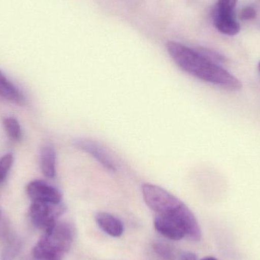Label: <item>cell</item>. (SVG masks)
<instances>
[{
  "label": "cell",
  "instance_id": "cell-7",
  "mask_svg": "<svg viewBox=\"0 0 260 260\" xmlns=\"http://www.w3.org/2000/svg\"><path fill=\"white\" fill-rule=\"evenodd\" d=\"M75 147L85 152L91 154L101 165L107 169L116 171V165L114 160L106 150L98 142L91 139H77L73 142Z\"/></svg>",
  "mask_w": 260,
  "mask_h": 260
},
{
  "label": "cell",
  "instance_id": "cell-11",
  "mask_svg": "<svg viewBox=\"0 0 260 260\" xmlns=\"http://www.w3.org/2000/svg\"><path fill=\"white\" fill-rule=\"evenodd\" d=\"M56 151L52 145H46L41 148L40 165L43 174L47 178H54L56 176Z\"/></svg>",
  "mask_w": 260,
  "mask_h": 260
},
{
  "label": "cell",
  "instance_id": "cell-2",
  "mask_svg": "<svg viewBox=\"0 0 260 260\" xmlns=\"http://www.w3.org/2000/svg\"><path fill=\"white\" fill-rule=\"evenodd\" d=\"M142 190L145 203L156 215L175 221L191 241L201 240L200 224L192 211L181 200L166 189L151 183L143 184Z\"/></svg>",
  "mask_w": 260,
  "mask_h": 260
},
{
  "label": "cell",
  "instance_id": "cell-3",
  "mask_svg": "<svg viewBox=\"0 0 260 260\" xmlns=\"http://www.w3.org/2000/svg\"><path fill=\"white\" fill-rule=\"evenodd\" d=\"M74 228L67 221H58L51 229L44 232L33 249L38 260H62L73 245Z\"/></svg>",
  "mask_w": 260,
  "mask_h": 260
},
{
  "label": "cell",
  "instance_id": "cell-14",
  "mask_svg": "<svg viewBox=\"0 0 260 260\" xmlns=\"http://www.w3.org/2000/svg\"><path fill=\"white\" fill-rule=\"evenodd\" d=\"M154 253L165 260H175L176 255L174 249L163 242H155L153 244Z\"/></svg>",
  "mask_w": 260,
  "mask_h": 260
},
{
  "label": "cell",
  "instance_id": "cell-17",
  "mask_svg": "<svg viewBox=\"0 0 260 260\" xmlns=\"http://www.w3.org/2000/svg\"><path fill=\"white\" fill-rule=\"evenodd\" d=\"M180 260H197V256L192 252H185L180 256Z\"/></svg>",
  "mask_w": 260,
  "mask_h": 260
},
{
  "label": "cell",
  "instance_id": "cell-4",
  "mask_svg": "<svg viewBox=\"0 0 260 260\" xmlns=\"http://www.w3.org/2000/svg\"><path fill=\"white\" fill-rule=\"evenodd\" d=\"M66 207L62 203L32 202L29 208L28 215L32 224L41 230L46 232L58 222V218L64 214Z\"/></svg>",
  "mask_w": 260,
  "mask_h": 260
},
{
  "label": "cell",
  "instance_id": "cell-9",
  "mask_svg": "<svg viewBox=\"0 0 260 260\" xmlns=\"http://www.w3.org/2000/svg\"><path fill=\"white\" fill-rule=\"evenodd\" d=\"M95 220L102 232L113 238H120L124 232L123 222L117 217L108 212H99L96 214Z\"/></svg>",
  "mask_w": 260,
  "mask_h": 260
},
{
  "label": "cell",
  "instance_id": "cell-16",
  "mask_svg": "<svg viewBox=\"0 0 260 260\" xmlns=\"http://www.w3.org/2000/svg\"><path fill=\"white\" fill-rule=\"evenodd\" d=\"M256 17V11L253 6H245L241 10V18L244 21H249V20L254 19Z\"/></svg>",
  "mask_w": 260,
  "mask_h": 260
},
{
  "label": "cell",
  "instance_id": "cell-15",
  "mask_svg": "<svg viewBox=\"0 0 260 260\" xmlns=\"http://www.w3.org/2000/svg\"><path fill=\"white\" fill-rule=\"evenodd\" d=\"M14 161L12 154H6L0 158V184L4 183Z\"/></svg>",
  "mask_w": 260,
  "mask_h": 260
},
{
  "label": "cell",
  "instance_id": "cell-5",
  "mask_svg": "<svg viewBox=\"0 0 260 260\" xmlns=\"http://www.w3.org/2000/svg\"><path fill=\"white\" fill-rule=\"evenodd\" d=\"M238 0H218L213 11V22L218 31L229 36H235L241 30V25L235 18Z\"/></svg>",
  "mask_w": 260,
  "mask_h": 260
},
{
  "label": "cell",
  "instance_id": "cell-20",
  "mask_svg": "<svg viewBox=\"0 0 260 260\" xmlns=\"http://www.w3.org/2000/svg\"><path fill=\"white\" fill-rule=\"evenodd\" d=\"M258 68H259V70L260 72V62H259V65H258Z\"/></svg>",
  "mask_w": 260,
  "mask_h": 260
},
{
  "label": "cell",
  "instance_id": "cell-19",
  "mask_svg": "<svg viewBox=\"0 0 260 260\" xmlns=\"http://www.w3.org/2000/svg\"><path fill=\"white\" fill-rule=\"evenodd\" d=\"M2 218H3V215H2V211L1 209H0V219H1Z\"/></svg>",
  "mask_w": 260,
  "mask_h": 260
},
{
  "label": "cell",
  "instance_id": "cell-10",
  "mask_svg": "<svg viewBox=\"0 0 260 260\" xmlns=\"http://www.w3.org/2000/svg\"><path fill=\"white\" fill-rule=\"evenodd\" d=\"M0 98L17 105H23L25 102L21 91L0 71Z\"/></svg>",
  "mask_w": 260,
  "mask_h": 260
},
{
  "label": "cell",
  "instance_id": "cell-18",
  "mask_svg": "<svg viewBox=\"0 0 260 260\" xmlns=\"http://www.w3.org/2000/svg\"><path fill=\"white\" fill-rule=\"evenodd\" d=\"M200 260H218L216 258L213 257V256H206V257L203 258Z\"/></svg>",
  "mask_w": 260,
  "mask_h": 260
},
{
  "label": "cell",
  "instance_id": "cell-6",
  "mask_svg": "<svg viewBox=\"0 0 260 260\" xmlns=\"http://www.w3.org/2000/svg\"><path fill=\"white\" fill-rule=\"evenodd\" d=\"M26 192L31 202L52 204L62 203V194L60 191L43 180H36L29 183Z\"/></svg>",
  "mask_w": 260,
  "mask_h": 260
},
{
  "label": "cell",
  "instance_id": "cell-12",
  "mask_svg": "<svg viewBox=\"0 0 260 260\" xmlns=\"http://www.w3.org/2000/svg\"><path fill=\"white\" fill-rule=\"evenodd\" d=\"M1 240L3 249L0 260H13L21 250V241L12 232L2 237Z\"/></svg>",
  "mask_w": 260,
  "mask_h": 260
},
{
  "label": "cell",
  "instance_id": "cell-8",
  "mask_svg": "<svg viewBox=\"0 0 260 260\" xmlns=\"http://www.w3.org/2000/svg\"><path fill=\"white\" fill-rule=\"evenodd\" d=\"M154 225L157 232L171 241H180L186 237L184 231L177 223L161 215H155Z\"/></svg>",
  "mask_w": 260,
  "mask_h": 260
},
{
  "label": "cell",
  "instance_id": "cell-13",
  "mask_svg": "<svg viewBox=\"0 0 260 260\" xmlns=\"http://www.w3.org/2000/svg\"><path fill=\"white\" fill-rule=\"evenodd\" d=\"M5 131L9 137L15 142H19L22 139V130L19 122L13 117H6L3 121Z\"/></svg>",
  "mask_w": 260,
  "mask_h": 260
},
{
  "label": "cell",
  "instance_id": "cell-1",
  "mask_svg": "<svg viewBox=\"0 0 260 260\" xmlns=\"http://www.w3.org/2000/svg\"><path fill=\"white\" fill-rule=\"evenodd\" d=\"M167 50L171 59L188 74L229 91L242 88V83L238 78L198 50L174 41L168 43Z\"/></svg>",
  "mask_w": 260,
  "mask_h": 260
}]
</instances>
